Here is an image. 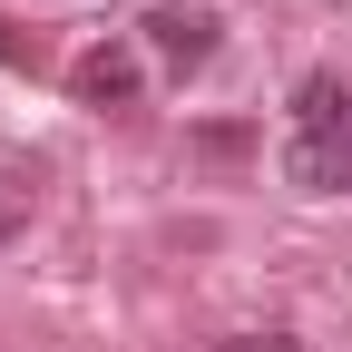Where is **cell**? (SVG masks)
Segmentation results:
<instances>
[{
	"instance_id": "obj_4",
	"label": "cell",
	"mask_w": 352,
	"mask_h": 352,
	"mask_svg": "<svg viewBox=\"0 0 352 352\" xmlns=\"http://www.w3.org/2000/svg\"><path fill=\"white\" fill-rule=\"evenodd\" d=\"M0 69H30V39H20L10 20H0Z\"/></svg>"
},
{
	"instance_id": "obj_1",
	"label": "cell",
	"mask_w": 352,
	"mask_h": 352,
	"mask_svg": "<svg viewBox=\"0 0 352 352\" xmlns=\"http://www.w3.org/2000/svg\"><path fill=\"white\" fill-rule=\"evenodd\" d=\"M284 176L303 196H352V78L314 69L284 118Z\"/></svg>"
},
{
	"instance_id": "obj_3",
	"label": "cell",
	"mask_w": 352,
	"mask_h": 352,
	"mask_svg": "<svg viewBox=\"0 0 352 352\" xmlns=\"http://www.w3.org/2000/svg\"><path fill=\"white\" fill-rule=\"evenodd\" d=\"M138 78H147L138 39H98V50H78V69H69L78 108H127V98H138Z\"/></svg>"
},
{
	"instance_id": "obj_5",
	"label": "cell",
	"mask_w": 352,
	"mask_h": 352,
	"mask_svg": "<svg viewBox=\"0 0 352 352\" xmlns=\"http://www.w3.org/2000/svg\"><path fill=\"white\" fill-rule=\"evenodd\" d=\"M235 352H303L294 333H264V342H235Z\"/></svg>"
},
{
	"instance_id": "obj_2",
	"label": "cell",
	"mask_w": 352,
	"mask_h": 352,
	"mask_svg": "<svg viewBox=\"0 0 352 352\" xmlns=\"http://www.w3.org/2000/svg\"><path fill=\"white\" fill-rule=\"evenodd\" d=\"M138 39H147V50H157L176 78H186V69L215 59V10H206V0H157V10L138 20Z\"/></svg>"
},
{
	"instance_id": "obj_6",
	"label": "cell",
	"mask_w": 352,
	"mask_h": 352,
	"mask_svg": "<svg viewBox=\"0 0 352 352\" xmlns=\"http://www.w3.org/2000/svg\"><path fill=\"white\" fill-rule=\"evenodd\" d=\"M10 235H20V206H10V196H0V245H10Z\"/></svg>"
}]
</instances>
